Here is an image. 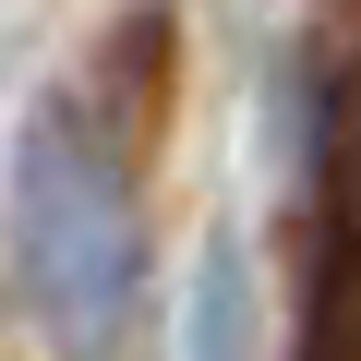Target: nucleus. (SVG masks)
Here are the masks:
<instances>
[{
    "mask_svg": "<svg viewBox=\"0 0 361 361\" xmlns=\"http://www.w3.org/2000/svg\"><path fill=\"white\" fill-rule=\"evenodd\" d=\"M13 277L49 361H133L145 349V180L133 121L85 85L37 97L13 133Z\"/></svg>",
    "mask_w": 361,
    "mask_h": 361,
    "instance_id": "f257e3e1",
    "label": "nucleus"
},
{
    "mask_svg": "<svg viewBox=\"0 0 361 361\" xmlns=\"http://www.w3.org/2000/svg\"><path fill=\"white\" fill-rule=\"evenodd\" d=\"M313 193H325V253L361 265V37L325 73V121H313Z\"/></svg>",
    "mask_w": 361,
    "mask_h": 361,
    "instance_id": "f03ea898",
    "label": "nucleus"
}]
</instances>
